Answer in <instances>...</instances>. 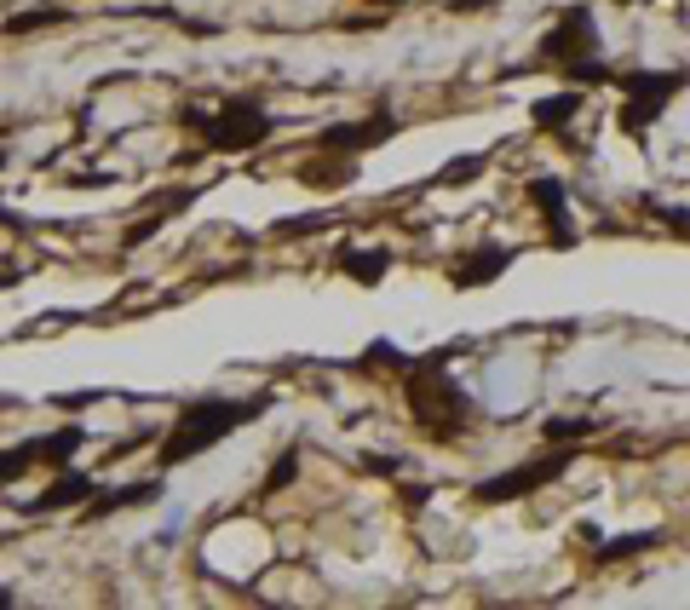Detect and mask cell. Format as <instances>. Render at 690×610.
Returning a JSON list of instances; mask_svg holds the SVG:
<instances>
[{
	"label": "cell",
	"instance_id": "2",
	"mask_svg": "<svg viewBox=\"0 0 690 610\" xmlns=\"http://www.w3.org/2000/svg\"><path fill=\"white\" fill-rule=\"evenodd\" d=\"M587 47H593V12L581 6V12H570V18L558 24V35L547 41V52L552 58H570V52H587Z\"/></svg>",
	"mask_w": 690,
	"mask_h": 610
},
{
	"label": "cell",
	"instance_id": "1",
	"mask_svg": "<svg viewBox=\"0 0 690 610\" xmlns=\"http://www.w3.org/2000/svg\"><path fill=\"white\" fill-rule=\"evenodd\" d=\"M253 409H259V403H190L184 421H179V432L167 438V455H161V461H184V455L207 449L213 438H225L236 421H248Z\"/></svg>",
	"mask_w": 690,
	"mask_h": 610
},
{
	"label": "cell",
	"instance_id": "3",
	"mask_svg": "<svg viewBox=\"0 0 690 610\" xmlns=\"http://www.w3.org/2000/svg\"><path fill=\"white\" fill-rule=\"evenodd\" d=\"M75 495H87V478H58L52 495H41L35 507H64V501H75Z\"/></svg>",
	"mask_w": 690,
	"mask_h": 610
}]
</instances>
